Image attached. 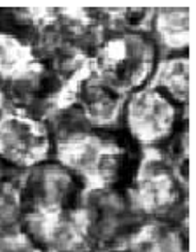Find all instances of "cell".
<instances>
[{"instance_id":"10","label":"cell","mask_w":196,"mask_h":252,"mask_svg":"<svg viewBox=\"0 0 196 252\" xmlns=\"http://www.w3.org/2000/svg\"><path fill=\"white\" fill-rule=\"evenodd\" d=\"M133 252H177V247L168 233L158 228H149L138 235Z\"/></svg>"},{"instance_id":"1","label":"cell","mask_w":196,"mask_h":252,"mask_svg":"<svg viewBox=\"0 0 196 252\" xmlns=\"http://www.w3.org/2000/svg\"><path fill=\"white\" fill-rule=\"evenodd\" d=\"M153 51L149 44L135 35L110 39L98 55V70L107 83L119 90L140 84L149 74Z\"/></svg>"},{"instance_id":"8","label":"cell","mask_w":196,"mask_h":252,"mask_svg":"<svg viewBox=\"0 0 196 252\" xmlns=\"http://www.w3.org/2000/svg\"><path fill=\"white\" fill-rule=\"evenodd\" d=\"M158 32L170 47L189 42V9H163L158 16Z\"/></svg>"},{"instance_id":"5","label":"cell","mask_w":196,"mask_h":252,"mask_svg":"<svg viewBox=\"0 0 196 252\" xmlns=\"http://www.w3.org/2000/svg\"><path fill=\"white\" fill-rule=\"evenodd\" d=\"M128 123L140 140L154 142L165 137L172 128L173 107L158 91H140L128 105Z\"/></svg>"},{"instance_id":"4","label":"cell","mask_w":196,"mask_h":252,"mask_svg":"<svg viewBox=\"0 0 196 252\" xmlns=\"http://www.w3.org/2000/svg\"><path fill=\"white\" fill-rule=\"evenodd\" d=\"M32 229L40 240L58 249H72L86 235V216L79 210L65 209L58 201H47L30 216Z\"/></svg>"},{"instance_id":"3","label":"cell","mask_w":196,"mask_h":252,"mask_svg":"<svg viewBox=\"0 0 196 252\" xmlns=\"http://www.w3.org/2000/svg\"><path fill=\"white\" fill-rule=\"evenodd\" d=\"M46 130L33 119L5 116L0 119V156L14 165H35L47 154Z\"/></svg>"},{"instance_id":"7","label":"cell","mask_w":196,"mask_h":252,"mask_svg":"<svg viewBox=\"0 0 196 252\" xmlns=\"http://www.w3.org/2000/svg\"><path fill=\"white\" fill-rule=\"evenodd\" d=\"M40 72V65L30 47L11 35L0 33V75L9 79H30Z\"/></svg>"},{"instance_id":"2","label":"cell","mask_w":196,"mask_h":252,"mask_svg":"<svg viewBox=\"0 0 196 252\" xmlns=\"http://www.w3.org/2000/svg\"><path fill=\"white\" fill-rule=\"evenodd\" d=\"M119 151L97 137L79 135L60 146V159L93 186H102L118 166Z\"/></svg>"},{"instance_id":"9","label":"cell","mask_w":196,"mask_h":252,"mask_svg":"<svg viewBox=\"0 0 196 252\" xmlns=\"http://www.w3.org/2000/svg\"><path fill=\"white\" fill-rule=\"evenodd\" d=\"M158 83L163 84L177 100H188L189 94V60L179 58L160 68Z\"/></svg>"},{"instance_id":"6","label":"cell","mask_w":196,"mask_h":252,"mask_svg":"<svg viewBox=\"0 0 196 252\" xmlns=\"http://www.w3.org/2000/svg\"><path fill=\"white\" fill-rule=\"evenodd\" d=\"M175 182L168 172L161 168L145 170L138 179L137 200L147 212H161L175 200Z\"/></svg>"}]
</instances>
